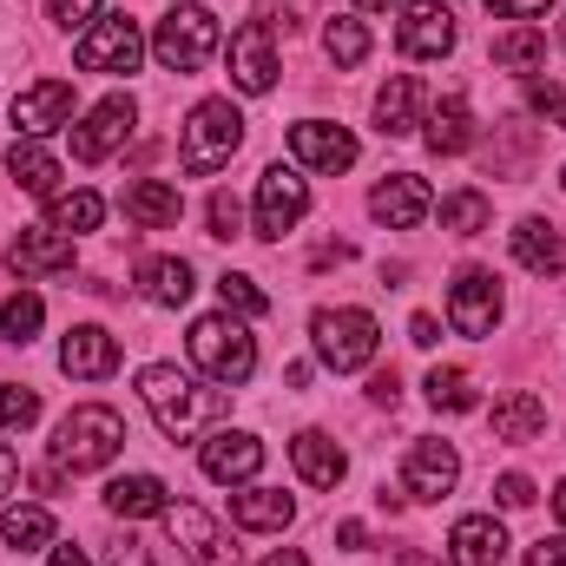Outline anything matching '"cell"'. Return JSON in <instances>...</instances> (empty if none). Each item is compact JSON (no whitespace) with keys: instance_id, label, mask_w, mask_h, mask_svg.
<instances>
[{"instance_id":"obj_16","label":"cell","mask_w":566,"mask_h":566,"mask_svg":"<svg viewBox=\"0 0 566 566\" xmlns=\"http://www.w3.org/2000/svg\"><path fill=\"white\" fill-rule=\"evenodd\" d=\"M454 481H461V454L448 441H416L409 448V461H402L409 501H441V494H454Z\"/></svg>"},{"instance_id":"obj_41","label":"cell","mask_w":566,"mask_h":566,"mask_svg":"<svg viewBox=\"0 0 566 566\" xmlns=\"http://www.w3.org/2000/svg\"><path fill=\"white\" fill-rule=\"evenodd\" d=\"M211 238H244V205L231 198V191H211Z\"/></svg>"},{"instance_id":"obj_25","label":"cell","mask_w":566,"mask_h":566,"mask_svg":"<svg viewBox=\"0 0 566 566\" xmlns=\"http://www.w3.org/2000/svg\"><path fill=\"white\" fill-rule=\"evenodd\" d=\"M231 521L251 534H283L296 521V501L283 488H244V494H231Z\"/></svg>"},{"instance_id":"obj_24","label":"cell","mask_w":566,"mask_h":566,"mask_svg":"<svg viewBox=\"0 0 566 566\" xmlns=\"http://www.w3.org/2000/svg\"><path fill=\"white\" fill-rule=\"evenodd\" d=\"M290 461H296V474H303L310 488H336V481L349 474V454H343L323 428H303V434L290 441Z\"/></svg>"},{"instance_id":"obj_28","label":"cell","mask_w":566,"mask_h":566,"mask_svg":"<svg viewBox=\"0 0 566 566\" xmlns=\"http://www.w3.org/2000/svg\"><path fill=\"white\" fill-rule=\"evenodd\" d=\"M7 171H13V185L33 191V198H53V191H60V158H53L40 139H13L7 145Z\"/></svg>"},{"instance_id":"obj_32","label":"cell","mask_w":566,"mask_h":566,"mask_svg":"<svg viewBox=\"0 0 566 566\" xmlns=\"http://www.w3.org/2000/svg\"><path fill=\"white\" fill-rule=\"evenodd\" d=\"M541 428H547V402H541L534 389H514V396L494 402V434H501V441H534Z\"/></svg>"},{"instance_id":"obj_9","label":"cell","mask_w":566,"mask_h":566,"mask_svg":"<svg viewBox=\"0 0 566 566\" xmlns=\"http://www.w3.org/2000/svg\"><path fill=\"white\" fill-rule=\"evenodd\" d=\"M139 126V106H133V93H113V99H99L80 126H66L73 133V158L80 165H99V158H113L119 145H126V133Z\"/></svg>"},{"instance_id":"obj_15","label":"cell","mask_w":566,"mask_h":566,"mask_svg":"<svg viewBox=\"0 0 566 566\" xmlns=\"http://www.w3.org/2000/svg\"><path fill=\"white\" fill-rule=\"evenodd\" d=\"M60 369L80 376V382H106L119 369V336L99 329V323H73L66 343H60Z\"/></svg>"},{"instance_id":"obj_36","label":"cell","mask_w":566,"mask_h":566,"mask_svg":"<svg viewBox=\"0 0 566 566\" xmlns=\"http://www.w3.org/2000/svg\"><path fill=\"white\" fill-rule=\"evenodd\" d=\"M323 53H329L336 66H363V60H369V27L349 20V13H336V20L323 27Z\"/></svg>"},{"instance_id":"obj_8","label":"cell","mask_w":566,"mask_h":566,"mask_svg":"<svg viewBox=\"0 0 566 566\" xmlns=\"http://www.w3.org/2000/svg\"><path fill=\"white\" fill-rule=\"evenodd\" d=\"M448 323H454V336H494V323H501V277L494 271H481V264H468L454 290H448Z\"/></svg>"},{"instance_id":"obj_35","label":"cell","mask_w":566,"mask_h":566,"mask_svg":"<svg viewBox=\"0 0 566 566\" xmlns=\"http://www.w3.org/2000/svg\"><path fill=\"white\" fill-rule=\"evenodd\" d=\"M40 323H46V303H40L33 290H13V296L0 303V336H7L13 349H27V343L40 336Z\"/></svg>"},{"instance_id":"obj_50","label":"cell","mask_w":566,"mask_h":566,"mask_svg":"<svg viewBox=\"0 0 566 566\" xmlns=\"http://www.w3.org/2000/svg\"><path fill=\"white\" fill-rule=\"evenodd\" d=\"M396 389H402V382H396V369H382V376L369 382V396H376V402H396Z\"/></svg>"},{"instance_id":"obj_13","label":"cell","mask_w":566,"mask_h":566,"mask_svg":"<svg viewBox=\"0 0 566 566\" xmlns=\"http://www.w3.org/2000/svg\"><path fill=\"white\" fill-rule=\"evenodd\" d=\"M231 80L238 93H271L277 86V46H271V20H251L231 33Z\"/></svg>"},{"instance_id":"obj_37","label":"cell","mask_w":566,"mask_h":566,"mask_svg":"<svg viewBox=\"0 0 566 566\" xmlns=\"http://www.w3.org/2000/svg\"><path fill=\"white\" fill-rule=\"evenodd\" d=\"M541 60H547V33H534V27H514L494 40V66H507V73H534Z\"/></svg>"},{"instance_id":"obj_55","label":"cell","mask_w":566,"mask_h":566,"mask_svg":"<svg viewBox=\"0 0 566 566\" xmlns=\"http://www.w3.org/2000/svg\"><path fill=\"white\" fill-rule=\"evenodd\" d=\"M554 514H560V521H566V481H560V494H554Z\"/></svg>"},{"instance_id":"obj_52","label":"cell","mask_w":566,"mask_h":566,"mask_svg":"<svg viewBox=\"0 0 566 566\" xmlns=\"http://www.w3.org/2000/svg\"><path fill=\"white\" fill-rule=\"evenodd\" d=\"M389 566H434V560H428L422 547H402V554H396V560H389Z\"/></svg>"},{"instance_id":"obj_2","label":"cell","mask_w":566,"mask_h":566,"mask_svg":"<svg viewBox=\"0 0 566 566\" xmlns=\"http://www.w3.org/2000/svg\"><path fill=\"white\" fill-rule=\"evenodd\" d=\"M238 145H244V113H238L231 99H198L191 119H185L178 165H185L191 178H211V171H224V165L238 158Z\"/></svg>"},{"instance_id":"obj_18","label":"cell","mask_w":566,"mask_h":566,"mask_svg":"<svg viewBox=\"0 0 566 566\" xmlns=\"http://www.w3.org/2000/svg\"><path fill=\"white\" fill-rule=\"evenodd\" d=\"M290 151L310 171H349L356 165V133H343L329 119H303V126H290Z\"/></svg>"},{"instance_id":"obj_12","label":"cell","mask_w":566,"mask_h":566,"mask_svg":"<svg viewBox=\"0 0 566 566\" xmlns=\"http://www.w3.org/2000/svg\"><path fill=\"white\" fill-rule=\"evenodd\" d=\"M396 46H402L409 60H441V53L454 46V13H448V0H409V7H402V27H396Z\"/></svg>"},{"instance_id":"obj_46","label":"cell","mask_w":566,"mask_h":566,"mask_svg":"<svg viewBox=\"0 0 566 566\" xmlns=\"http://www.w3.org/2000/svg\"><path fill=\"white\" fill-rule=\"evenodd\" d=\"M409 343H416V349H434V343H441V323H434L428 310H416V316H409Z\"/></svg>"},{"instance_id":"obj_14","label":"cell","mask_w":566,"mask_h":566,"mask_svg":"<svg viewBox=\"0 0 566 566\" xmlns=\"http://www.w3.org/2000/svg\"><path fill=\"white\" fill-rule=\"evenodd\" d=\"M13 126H20V139H46V133L73 126V86L66 80H40V86L13 93Z\"/></svg>"},{"instance_id":"obj_51","label":"cell","mask_w":566,"mask_h":566,"mask_svg":"<svg viewBox=\"0 0 566 566\" xmlns=\"http://www.w3.org/2000/svg\"><path fill=\"white\" fill-rule=\"evenodd\" d=\"M46 566H93V560H86L80 547H53V560H46Z\"/></svg>"},{"instance_id":"obj_42","label":"cell","mask_w":566,"mask_h":566,"mask_svg":"<svg viewBox=\"0 0 566 566\" xmlns=\"http://www.w3.org/2000/svg\"><path fill=\"white\" fill-rule=\"evenodd\" d=\"M46 20L53 27H93L99 20V0H46Z\"/></svg>"},{"instance_id":"obj_30","label":"cell","mask_w":566,"mask_h":566,"mask_svg":"<svg viewBox=\"0 0 566 566\" xmlns=\"http://www.w3.org/2000/svg\"><path fill=\"white\" fill-rule=\"evenodd\" d=\"M139 290H145V303L178 310V303H191V264H185V258H145Z\"/></svg>"},{"instance_id":"obj_34","label":"cell","mask_w":566,"mask_h":566,"mask_svg":"<svg viewBox=\"0 0 566 566\" xmlns=\"http://www.w3.org/2000/svg\"><path fill=\"white\" fill-rule=\"evenodd\" d=\"M422 389H428V402H434V409H448V416L481 409V389H474V376H468V369H441V363H434Z\"/></svg>"},{"instance_id":"obj_54","label":"cell","mask_w":566,"mask_h":566,"mask_svg":"<svg viewBox=\"0 0 566 566\" xmlns=\"http://www.w3.org/2000/svg\"><path fill=\"white\" fill-rule=\"evenodd\" d=\"M356 7H363V13H382V7H396V0H356Z\"/></svg>"},{"instance_id":"obj_10","label":"cell","mask_w":566,"mask_h":566,"mask_svg":"<svg viewBox=\"0 0 566 566\" xmlns=\"http://www.w3.org/2000/svg\"><path fill=\"white\" fill-rule=\"evenodd\" d=\"M303 211H310V185H303L290 165H271V171L258 178V238H283V231H296Z\"/></svg>"},{"instance_id":"obj_31","label":"cell","mask_w":566,"mask_h":566,"mask_svg":"<svg viewBox=\"0 0 566 566\" xmlns=\"http://www.w3.org/2000/svg\"><path fill=\"white\" fill-rule=\"evenodd\" d=\"M106 507L119 521H151V514H165V481L158 474H119L106 488Z\"/></svg>"},{"instance_id":"obj_27","label":"cell","mask_w":566,"mask_h":566,"mask_svg":"<svg viewBox=\"0 0 566 566\" xmlns=\"http://www.w3.org/2000/svg\"><path fill=\"white\" fill-rule=\"evenodd\" d=\"M422 126H428V151H434V158H461V151L474 145V113H468L461 93H448Z\"/></svg>"},{"instance_id":"obj_17","label":"cell","mask_w":566,"mask_h":566,"mask_svg":"<svg viewBox=\"0 0 566 566\" xmlns=\"http://www.w3.org/2000/svg\"><path fill=\"white\" fill-rule=\"evenodd\" d=\"M428 211H434V198H428V185L416 171H396V178H382V185L369 191V218L389 224V231H416Z\"/></svg>"},{"instance_id":"obj_48","label":"cell","mask_w":566,"mask_h":566,"mask_svg":"<svg viewBox=\"0 0 566 566\" xmlns=\"http://www.w3.org/2000/svg\"><path fill=\"white\" fill-rule=\"evenodd\" d=\"M13 481H20V461H13V448H7V441H0V501H7V494H13Z\"/></svg>"},{"instance_id":"obj_40","label":"cell","mask_w":566,"mask_h":566,"mask_svg":"<svg viewBox=\"0 0 566 566\" xmlns=\"http://www.w3.org/2000/svg\"><path fill=\"white\" fill-rule=\"evenodd\" d=\"M33 422H40V396L20 389V382H0V428L20 434V428H33Z\"/></svg>"},{"instance_id":"obj_6","label":"cell","mask_w":566,"mask_h":566,"mask_svg":"<svg viewBox=\"0 0 566 566\" xmlns=\"http://www.w3.org/2000/svg\"><path fill=\"white\" fill-rule=\"evenodd\" d=\"M310 343H316L323 369L349 376V369L376 363L382 329H376V316H369V310H316V316H310Z\"/></svg>"},{"instance_id":"obj_26","label":"cell","mask_w":566,"mask_h":566,"mask_svg":"<svg viewBox=\"0 0 566 566\" xmlns=\"http://www.w3.org/2000/svg\"><path fill=\"white\" fill-rule=\"evenodd\" d=\"M376 126H382V139H409V133L422 126V86H416L409 73H396V80L376 93Z\"/></svg>"},{"instance_id":"obj_44","label":"cell","mask_w":566,"mask_h":566,"mask_svg":"<svg viewBox=\"0 0 566 566\" xmlns=\"http://www.w3.org/2000/svg\"><path fill=\"white\" fill-rule=\"evenodd\" d=\"M494 501H501V507H534V481H527V474H501V481H494Z\"/></svg>"},{"instance_id":"obj_3","label":"cell","mask_w":566,"mask_h":566,"mask_svg":"<svg viewBox=\"0 0 566 566\" xmlns=\"http://www.w3.org/2000/svg\"><path fill=\"white\" fill-rule=\"evenodd\" d=\"M119 448H126V422H119V409H106V402H80V409L60 422V434H53V461L73 468V474L106 468Z\"/></svg>"},{"instance_id":"obj_33","label":"cell","mask_w":566,"mask_h":566,"mask_svg":"<svg viewBox=\"0 0 566 566\" xmlns=\"http://www.w3.org/2000/svg\"><path fill=\"white\" fill-rule=\"evenodd\" d=\"M53 534H60V521H53L46 507H7V514H0V541H7V547H20V554L53 547Z\"/></svg>"},{"instance_id":"obj_22","label":"cell","mask_w":566,"mask_h":566,"mask_svg":"<svg viewBox=\"0 0 566 566\" xmlns=\"http://www.w3.org/2000/svg\"><path fill=\"white\" fill-rule=\"evenodd\" d=\"M514 258L534 271V277H560L566 271V231L547 218H521L514 224Z\"/></svg>"},{"instance_id":"obj_43","label":"cell","mask_w":566,"mask_h":566,"mask_svg":"<svg viewBox=\"0 0 566 566\" xmlns=\"http://www.w3.org/2000/svg\"><path fill=\"white\" fill-rule=\"evenodd\" d=\"M527 106H534L547 126H560V133H566V86H534V93H527Z\"/></svg>"},{"instance_id":"obj_45","label":"cell","mask_w":566,"mask_h":566,"mask_svg":"<svg viewBox=\"0 0 566 566\" xmlns=\"http://www.w3.org/2000/svg\"><path fill=\"white\" fill-rule=\"evenodd\" d=\"M527 566H566V534H541L527 547Z\"/></svg>"},{"instance_id":"obj_49","label":"cell","mask_w":566,"mask_h":566,"mask_svg":"<svg viewBox=\"0 0 566 566\" xmlns=\"http://www.w3.org/2000/svg\"><path fill=\"white\" fill-rule=\"evenodd\" d=\"M336 541L356 554V547H369V527H363V521H343V527H336Z\"/></svg>"},{"instance_id":"obj_53","label":"cell","mask_w":566,"mask_h":566,"mask_svg":"<svg viewBox=\"0 0 566 566\" xmlns=\"http://www.w3.org/2000/svg\"><path fill=\"white\" fill-rule=\"evenodd\" d=\"M264 566H310V560H303L296 547H283V554H271V560H264Z\"/></svg>"},{"instance_id":"obj_29","label":"cell","mask_w":566,"mask_h":566,"mask_svg":"<svg viewBox=\"0 0 566 566\" xmlns=\"http://www.w3.org/2000/svg\"><path fill=\"white\" fill-rule=\"evenodd\" d=\"M99 218H106L99 191H53L46 198V231H60V238H86V231H99Z\"/></svg>"},{"instance_id":"obj_38","label":"cell","mask_w":566,"mask_h":566,"mask_svg":"<svg viewBox=\"0 0 566 566\" xmlns=\"http://www.w3.org/2000/svg\"><path fill=\"white\" fill-rule=\"evenodd\" d=\"M488 218H494V205H488L481 191H448V198H441V231H454V238L488 231Z\"/></svg>"},{"instance_id":"obj_20","label":"cell","mask_w":566,"mask_h":566,"mask_svg":"<svg viewBox=\"0 0 566 566\" xmlns=\"http://www.w3.org/2000/svg\"><path fill=\"white\" fill-rule=\"evenodd\" d=\"M119 211H126L139 231H171V224L185 218V198H178V185H165V178H133L126 198H119Z\"/></svg>"},{"instance_id":"obj_1","label":"cell","mask_w":566,"mask_h":566,"mask_svg":"<svg viewBox=\"0 0 566 566\" xmlns=\"http://www.w3.org/2000/svg\"><path fill=\"white\" fill-rule=\"evenodd\" d=\"M139 402L151 409V422L165 428L171 441H191L198 428H211L224 409H231V396H224V389H205V382H191V376H185V369H171V363L139 369Z\"/></svg>"},{"instance_id":"obj_5","label":"cell","mask_w":566,"mask_h":566,"mask_svg":"<svg viewBox=\"0 0 566 566\" xmlns=\"http://www.w3.org/2000/svg\"><path fill=\"white\" fill-rule=\"evenodd\" d=\"M151 53H158L165 73H198V66L218 53V13L198 7V0L171 7V13L158 20V33H151Z\"/></svg>"},{"instance_id":"obj_57","label":"cell","mask_w":566,"mask_h":566,"mask_svg":"<svg viewBox=\"0 0 566 566\" xmlns=\"http://www.w3.org/2000/svg\"><path fill=\"white\" fill-rule=\"evenodd\" d=\"M560 185H566V171H560Z\"/></svg>"},{"instance_id":"obj_11","label":"cell","mask_w":566,"mask_h":566,"mask_svg":"<svg viewBox=\"0 0 566 566\" xmlns=\"http://www.w3.org/2000/svg\"><path fill=\"white\" fill-rule=\"evenodd\" d=\"M198 468H205L218 488H244V481L264 468V441H258V434H244V428H218V434H205Z\"/></svg>"},{"instance_id":"obj_23","label":"cell","mask_w":566,"mask_h":566,"mask_svg":"<svg viewBox=\"0 0 566 566\" xmlns=\"http://www.w3.org/2000/svg\"><path fill=\"white\" fill-rule=\"evenodd\" d=\"M448 560L454 566H501L507 560V534H501V521H488V514L454 521V534H448Z\"/></svg>"},{"instance_id":"obj_4","label":"cell","mask_w":566,"mask_h":566,"mask_svg":"<svg viewBox=\"0 0 566 566\" xmlns=\"http://www.w3.org/2000/svg\"><path fill=\"white\" fill-rule=\"evenodd\" d=\"M191 363L211 376V382H251V369H258V343H251V329L231 316V310H218V316H198L191 323Z\"/></svg>"},{"instance_id":"obj_47","label":"cell","mask_w":566,"mask_h":566,"mask_svg":"<svg viewBox=\"0 0 566 566\" xmlns=\"http://www.w3.org/2000/svg\"><path fill=\"white\" fill-rule=\"evenodd\" d=\"M481 7H494V13H507V20H534V13H547L554 0H481Z\"/></svg>"},{"instance_id":"obj_39","label":"cell","mask_w":566,"mask_h":566,"mask_svg":"<svg viewBox=\"0 0 566 566\" xmlns=\"http://www.w3.org/2000/svg\"><path fill=\"white\" fill-rule=\"evenodd\" d=\"M218 296H224V310H238V316H264V310H271V296L258 290V277H244V271H224V277H218Z\"/></svg>"},{"instance_id":"obj_19","label":"cell","mask_w":566,"mask_h":566,"mask_svg":"<svg viewBox=\"0 0 566 566\" xmlns=\"http://www.w3.org/2000/svg\"><path fill=\"white\" fill-rule=\"evenodd\" d=\"M165 527L191 554V566H238V547H224V534L205 507H165Z\"/></svg>"},{"instance_id":"obj_56","label":"cell","mask_w":566,"mask_h":566,"mask_svg":"<svg viewBox=\"0 0 566 566\" xmlns=\"http://www.w3.org/2000/svg\"><path fill=\"white\" fill-rule=\"evenodd\" d=\"M560 46H566V27H560Z\"/></svg>"},{"instance_id":"obj_7","label":"cell","mask_w":566,"mask_h":566,"mask_svg":"<svg viewBox=\"0 0 566 566\" xmlns=\"http://www.w3.org/2000/svg\"><path fill=\"white\" fill-rule=\"evenodd\" d=\"M139 20L133 13H99L86 33H80V46H73V60H80V73H139Z\"/></svg>"},{"instance_id":"obj_21","label":"cell","mask_w":566,"mask_h":566,"mask_svg":"<svg viewBox=\"0 0 566 566\" xmlns=\"http://www.w3.org/2000/svg\"><path fill=\"white\" fill-rule=\"evenodd\" d=\"M7 271H20V277L73 271V238H60V231H20V238L7 244Z\"/></svg>"}]
</instances>
